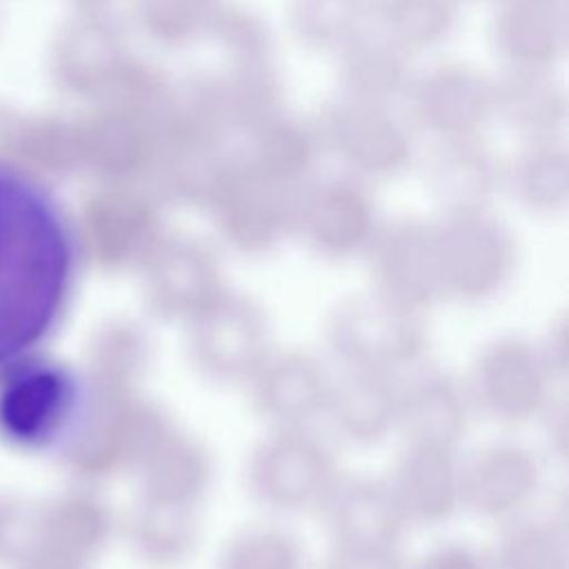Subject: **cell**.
<instances>
[{
  "label": "cell",
  "instance_id": "277c9868",
  "mask_svg": "<svg viewBox=\"0 0 569 569\" xmlns=\"http://www.w3.org/2000/svg\"><path fill=\"white\" fill-rule=\"evenodd\" d=\"M193 362L211 378H251L269 358V329L262 311L231 293H220L191 320Z\"/></svg>",
  "mask_w": 569,
  "mask_h": 569
},
{
  "label": "cell",
  "instance_id": "2e32d148",
  "mask_svg": "<svg viewBox=\"0 0 569 569\" xmlns=\"http://www.w3.org/2000/svg\"><path fill=\"white\" fill-rule=\"evenodd\" d=\"M300 549L278 529L240 533L220 558V569H300Z\"/></svg>",
  "mask_w": 569,
  "mask_h": 569
},
{
  "label": "cell",
  "instance_id": "ac0fdd59",
  "mask_svg": "<svg viewBox=\"0 0 569 569\" xmlns=\"http://www.w3.org/2000/svg\"><path fill=\"white\" fill-rule=\"evenodd\" d=\"M327 569H402L393 547H353L338 545Z\"/></svg>",
  "mask_w": 569,
  "mask_h": 569
},
{
  "label": "cell",
  "instance_id": "6da1fadb",
  "mask_svg": "<svg viewBox=\"0 0 569 569\" xmlns=\"http://www.w3.org/2000/svg\"><path fill=\"white\" fill-rule=\"evenodd\" d=\"M76 273V240L56 198L0 164V371L33 356L58 325Z\"/></svg>",
  "mask_w": 569,
  "mask_h": 569
},
{
  "label": "cell",
  "instance_id": "ba28073f",
  "mask_svg": "<svg viewBox=\"0 0 569 569\" xmlns=\"http://www.w3.org/2000/svg\"><path fill=\"white\" fill-rule=\"evenodd\" d=\"M338 545L393 547L405 516L391 491L373 480H336L320 502Z\"/></svg>",
  "mask_w": 569,
  "mask_h": 569
},
{
  "label": "cell",
  "instance_id": "30bf717a",
  "mask_svg": "<svg viewBox=\"0 0 569 569\" xmlns=\"http://www.w3.org/2000/svg\"><path fill=\"white\" fill-rule=\"evenodd\" d=\"M536 462L518 447H491L460 469V500L482 516L520 509L536 489Z\"/></svg>",
  "mask_w": 569,
  "mask_h": 569
},
{
  "label": "cell",
  "instance_id": "7a4b0ae2",
  "mask_svg": "<svg viewBox=\"0 0 569 569\" xmlns=\"http://www.w3.org/2000/svg\"><path fill=\"white\" fill-rule=\"evenodd\" d=\"M78 400L64 367L27 356L0 371V431L24 447L49 445L76 418Z\"/></svg>",
  "mask_w": 569,
  "mask_h": 569
},
{
  "label": "cell",
  "instance_id": "5bb4252c",
  "mask_svg": "<svg viewBox=\"0 0 569 569\" xmlns=\"http://www.w3.org/2000/svg\"><path fill=\"white\" fill-rule=\"evenodd\" d=\"M147 471L151 500L191 505L207 485L209 462L193 440L160 427L149 442Z\"/></svg>",
  "mask_w": 569,
  "mask_h": 569
},
{
  "label": "cell",
  "instance_id": "d6986e66",
  "mask_svg": "<svg viewBox=\"0 0 569 569\" xmlns=\"http://www.w3.org/2000/svg\"><path fill=\"white\" fill-rule=\"evenodd\" d=\"M418 569H482V565L465 547H442L427 556Z\"/></svg>",
  "mask_w": 569,
  "mask_h": 569
},
{
  "label": "cell",
  "instance_id": "9c48e42d",
  "mask_svg": "<svg viewBox=\"0 0 569 569\" xmlns=\"http://www.w3.org/2000/svg\"><path fill=\"white\" fill-rule=\"evenodd\" d=\"M405 518L440 520L460 500V469L447 447L411 445L387 482Z\"/></svg>",
  "mask_w": 569,
  "mask_h": 569
},
{
  "label": "cell",
  "instance_id": "8992f818",
  "mask_svg": "<svg viewBox=\"0 0 569 569\" xmlns=\"http://www.w3.org/2000/svg\"><path fill=\"white\" fill-rule=\"evenodd\" d=\"M476 398L502 420H525L545 398V371L536 351L520 340H500L482 351L473 369Z\"/></svg>",
  "mask_w": 569,
  "mask_h": 569
},
{
  "label": "cell",
  "instance_id": "4fadbf2b",
  "mask_svg": "<svg viewBox=\"0 0 569 569\" xmlns=\"http://www.w3.org/2000/svg\"><path fill=\"white\" fill-rule=\"evenodd\" d=\"M224 293L216 269L193 253H169L151 264L149 296L167 318L191 320Z\"/></svg>",
  "mask_w": 569,
  "mask_h": 569
},
{
  "label": "cell",
  "instance_id": "8fae6325",
  "mask_svg": "<svg viewBox=\"0 0 569 569\" xmlns=\"http://www.w3.org/2000/svg\"><path fill=\"white\" fill-rule=\"evenodd\" d=\"M396 422L402 425L416 445L451 449V442L465 431L467 405L451 380L425 376L402 391L398 389Z\"/></svg>",
  "mask_w": 569,
  "mask_h": 569
},
{
  "label": "cell",
  "instance_id": "9a60e30c",
  "mask_svg": "<svg viewBox=\"0 0 569 569\" xmlns=\"http://www.w3.org/2000/svg\"><path fill=\"white\" fill-rule=\"evenodd\" d=\"M565 538L547 522L513 527L496 547V569H565Z\"/></svg>",
  "mask_w": 569,
  "mask_h": 569
},
{
  "label": "cell",
  "instance_id": "5b68a950",
  "mask_svg": "<svg viewBox=\"0 0 569 569\" xmlns=\"http://www.w3.org/2000/svg\"><path fill=\"white\" fill-rule=\"evenodd\" d=\"M256 496L273 509H305L322 502L336 482L325 447L300 429L267 440L249 469Z\"/></svg>",
  "mask_w": 569,
  "mask_h": 569
},
{
  "label": "cell",
  "instance_id": "52a82bcc",
  "mask_svg": "<svg viewBox=\"0 0 569 569\" xmlns=\"http://www.w3.org/2000/svg\"><path fill=\"white\" fill-rule=\"evenodd\" d=\"M251 378L260 411L287 429H300L322 413L333 387L322 365L307 353L269 356Z\"/></svg>",
  "mask_w": 569,
  "mask_h": 569
},
{
  "label": "cell",
  "instance_id": "7c38bea8",
  "mask_svg": "<svg viewBox=\"0 0 569 569\" xmlns=\"http://www.w3.org/2000/svg\"><path fill=\"white\" fill-rule=\"evenodd\" d=\"M327 409L347 438L376 440L396 422L398 389L387 373L353 371L342 385L331 387Z\"/></svg>",
  "mask_w": 569,
  "mask_h": 569
},
{
  "label": "cell",
  "instance_id": "e0dca14e",
  "mask_svg": "<svg viewBox=\"0 0 569 569\" xmlns=\"http://www.w3.org/2000/svg\"><path fill=\"white\" fill-rule=\"evenodd\" d=\"M193 531L189 505L151 500L144 533L153 560L171 562L182 558L193 542Z\"/></svg>",
  "mask_w": 569,
  "mask_h": 569
},
{
  "label": "cell",
  "instance_id": "3957f363",
  "mask_svg": "<svg viewBox=\"0 0 569 569\" xmlns=\"http://www.w3.org/2000/svg\"><path fill=\"white\" fill-rule=\"evenodd\" d=\"M329 338L353 371L389 373L413 360L422 333L413 307L373 293L340 307L329 325Z\"/></svg>",
  "mask_w": 569,
  "mask_h": 569
}]
</instances>
